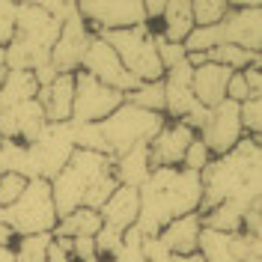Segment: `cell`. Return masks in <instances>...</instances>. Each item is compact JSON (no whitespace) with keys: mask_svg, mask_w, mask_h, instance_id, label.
<instances>
[{"mask_svg":"<svg viewBox=\"0 0 262 262\" xmlns=\"http://www.w3.org/2000/svg\"><path fill=\"white\" fill-rule=\"evenodd\" d=\"M86 262H101V259H86Z\"/></svg>","mask_w":262,"mask_h":262,"instance_id":"46","label":"cell"},{"mask_svg":"<svg viewBox=\"0 0 262 262\" xmlns=\"http://www.w3.org/2000/svg\"><path fill=\"white\" fill-rule=\"evenodd\" d=\"M48 125L39 101H24L9 111H0V137L3 140H18V143H33Z\"/></svg>","mask_w":262,"mask_h":262,"instance_id":"17","label":"cell"},{"mask_svg":"<svg viewBox=\"0 0 262 262\" xmlns=\"http://www.w3.org/2000/svg\"><path fill=\"white\" fill-rule=\"evenodd\" d=\"M27 149H30V161H33V170H36V179L51 182L69 164V158L75 155L72 125L69 122H48L45 131L33 143H27Z\"/></svg>","mask_w":262,"mask_h":262,"instance_id":"9","label":"cell"},{"mask_svg":"<svg viewBox=\"0 0 262 262\" xmlns=\"http://www.w3.org/2000/svg\"><path fill=\"white\" fill-rule=\"evenodd\" d=\"M78 72H86L90 78H96L98 83L111 86V90L122 93V96H128V93H134V90L140 86V83L125 72V66L119 63V57L114 54V48H111L101 36H93V42H90V48L83 54Z\"/></svg>","mask_w":262,"mask_h":262,"instance_id":"12","label":"cell"},{"mask_svg":"<svg viewBox=\"0 0 262 262\" xmlns=\"http://www.w3.org/2000/svg\"><path fill=\"white\" fill-rule=\"evenodd\" d=\"M200 185L203 200L196 214L221 203H232L247 212L256 200H262V143L256 137H242L232 152L206 164V170L200 173Z\"/></svg>","mask_w":262,"mask_h":262,"instance_id":"1","label":"cell"},{"mask_svg":"<svg viewBox=\"0 0 262 262\" xmlns=\"http://www.w3.org/2000/svg\"><path fill=\"white\" fill-rule=\"evenodd\" d=\"M229 12L227 0H191V18H194V27H212L221 24Z\"/></svg>","mask_w":262,"mask_h":262,"instance_id":"29","label":"cell"},{"mask_svg":"<svg viewBox=\"0 0 262 262\" xmlns=\"http://www.w3.org/2000/svg\"><path fill=\"white\" fill-rule=\"evenodd\" d=\"M196 137L206 143V149L212 152V158H221V155L232 152L238 146V140L245 137L242 119H238V104H232V101L224 98L217 107L209 111V119H206V125L200 128Z\"/></svg>","mask_w":262,"mask_h":262,"instance_id":"14","label":"cell"},{"mask_svg":"<svg viewBox=\"0 0 262 262\" xmlns=\"http://www.w3.org/2000/svg\"><path fill=\"white\" fill-rule=\"evenodd\" d=\"M72 98H75V75H57L48 86H39L36 93V101L48 122H69Z\"/></svg>","mask_w":262,"mask_h":262,"instance_id":"20","label":"cell"},{"mask_svg":"<svg viewBox=\"0 0 262 262\" xmlns=\"http://www.w3.org/2000/svg\"><path fill=\"white\" fill-rule=\"evenodd\" d=\"M21 176V179H36V170L30 161V149L27 143L18 140H3L0 137V176Z\"/></svg>","mask_w":262,"mask_h":262,"instance_id":"26","label":"cell"},{"mask_svg":"<svg viewBox=\"0 0 262 262\" xmlns=\"http://www.w3.org/2000/svg\"><path fill=\"white\" fill-rule=\"evenodd\" d=\"M137 214H140V194L134 188H116L114 194L107 196V203L98 209L101 227L116 229V232H125V229L134 227Z\"/></svg>","mask_w":262,"mask_h":262,"instance_id":"19","label":"cell"},{"mask_svg":"<svg viewBox=\"0 0 262 262\" xmlns=\"http://www.w3.org/2000/svg\"><path fill=\"white\" fill-rule=\"evenodd\" d=\"M3 214H6V227L12 229L15 238L54 232L57 209H54V200H51V185L42 179H30L24 194L18 196L12 206H6Z\"/></svg>","mask_w":262,"mask_h":262,"instance_id":"7","label":"cell"},{"mask_svg":"<svg viewBox=\"0 0 262 262\" xmlns=\"http://www.w3.org/2000/svg\"><path fill=\"white\" fill-rule=\"evenodd\" d=\"M137 194H140V214L134 229L143 238H152L170 221L200 212L203 185H200V173L182 167H155L149 179L137 188Z\"/></svg>","mask_w":262,"mask_h":262,"instance_id":"2","label":"cell"},{"mask_svg":"<svg viewBox=\"0 0 262 262\" xmlns=\"http://www.w3.org/2000/svg\"><path fill=\"white\" fill-rule=\"evenodd\" d=\"M229 69L217 63H203L194 69L191 75V93H194L196 104H203L206 111L217 107L224 98H227V81H229Z\"/></svg>","mask_w":262,"mask_h":262,"instance_id":"18","label":"cell"},{"mask_svg":"<svg viewBox=\"0 0 262 262\" xmlns=\"http://www.w3.org/2000/svg\"><path fill=\"white\" fill-rule=\"evenodd\" d=\"M238 119H242V131L245 137H256L262 134V98H247L245 104H238Z\"/></svg>","mask_w":262,"mask_h":262,"instance_id":"32","label":"cell"},{"mask_svg":"<svg viewBox=\"0 0 262 262\" xmlns=\"http://www.w3.org/2000/svg\"><path fill=\"white\" fill-rule=\"evenodd\" d=\"M114 54L119 57V63L125 66L131 78L137 83H152L164 78L161 60H158V36L149 30L146 24L143 27H131V30H116V33H104L101 36Z\"/></svg>","mask_w":262,"mask_h":262,"instance_id":"6","label":"cell"},{"mask_svg":"<svg viewBox=\"0 0 262 262\" xmlns=\"http://www.w3.org/2000/svg\"><path fill=\"white\" fill-rule=\"evenodd\" d=\"M48 245H51V232H42V235H21V238L12 242V259L15 262H45Z\"/></svg>","mask_w":262,"mask_h":262,"instance_id":"28","label":"cell"},{"mask_svg":"<svg viewBox=\"0 0 262 262\" xmlns=\"http://www.w3.org/2000/svg\"><path fill=\"white\" fill-rule=\"evenodd\" d=\"M15 6L12 0H0V48H6V42L12 39L15 30Z\"/></svg>","mask_w":262,"mask_h":262,"instance_id":"37","label":"cell"},{"mask_svg":"<svg viewBox=\"0 0 262 262\" xmlns=\"http://www.w3.org/2000/svg\"><path fill=\"white\" fill-rule=\"evenodd\" d=\"M24 188H27V179H21V176H0V209H6V206H12L18 196L24 194Z\"/></svg>","mask_w":262,"mask_h":262,"instance_id":"36","label":"cell"},{"mask_svg":"<svg viewBox=\"0 0 262 262\" xmlns=\"http://www.w3.org/2000/svg\"><path fill=\"white\" fill-rule=\"evenodd\" d=\"M60 36V21L51 18L39 3H18L15 30L6 42V69L9 72H36L51 66V48Z\"/></svg>","mask_w":262,"mask_h":262,"instance_id":"4","label":"cell"},{"mask_svg":"<svg viewBox=\"0 0 262 262\" xmlns=\"http://www.w3.org/2000/svg\"><path fill=\"white\" fill-rule=\"evenodd\" d=\"M111 262H146L143 259V235L134 227L122 232V245L111 256Z\"/></svg>","mask_w":262,"mask_h":262,"instance_id":"33","label":"cell"},{"mask_svg":"<svg viewBox=\"0 0 262 262\" xmlns=\"http://www.w3.org/2000/svg\"><path fill=\"white\" fill-rule=\"evenodd\" d=\"M128 104H137L143 111H152V114H164V83L152 81V83H140L134 93L125 96Z\"/></svg>","mask_w":262,"mask_h":262,"instance_id":"30","label":"cell"},{"mask_svg":"<svg viewBox=\"0 0 262 262\" xmlns=\"http://www.w3.org/2000/svg\"><path fill=\"white\" fill-rule=\"evenodd\" d=\"M155 48H158V60H161V69H164V72H167L170 66L182 63V60L188 57L182 45H173V42H164L161 36H158V42H155Z\"/></svg>","mask_w":262,"mask_h":262,"instance_id":"38","label":"cell"},{"mask_svg":"<svg viewBox=\"0 0 262 262\" xmlns=\"http://www.w3.org/2000/svg\"><path fill=\"white\" fill-rule=\"evenodd\" d=\"M173 262H203L200 253H191V256H173Z\"/></svg>","mask_w":262,"mask_h":262,"instance_id":"43","label":"cell"},{"mask_svg":"<svg viewBox=\"0 0 262 262\" xmlns=\"http://www.w3.org/2000/svg\"><path fill=\"white\" fill-rule=\"evenodd\" d=\"M36 93H39V83L33 78V72H9L6 69V78L0 81V111L33 101Z\"/></svg>","mask_w":262,"mask_h":262,"instance_id":"24","label":"cell"},{"mask_svg":"<svg viewBox=\"0 0 262 262\" xmlns=\"http://www.w3.org/2000/svg\"><path fill=\"white\" fill-rule=\"evenodd\" d=\"M90 42H93V33L86 27V21L78 15V9H75L60 24V36H57V42L51 48V66H54V72L57 75H75L81 69V60H83V54H86V48H90Z\"/></svg>","mask_w":262,"mask_h":262,"instance_id":"13","label":"cell"},{"mask_svg":"<svg viewBox=\"0 0 262 262\" xmlns=\"http://www.w3.org/2000/svg\"><path fill=\"white\" fill-rule=\"evenodd\" d=\"M229 253L235 262H262V238L247 235V232H232L229 235Z\"/></svg>","mask_w":262,"mask_h":262,"instance_id":"31","label":"cell"},{"mask_svg":"<svg viewBox=\"0 0 262 262\" xmlns=\"http://www.w3.org/2000/svg\"><path fill=\"white\" fill-rule=\"evenodd\" d=\"M78 15L86 21L93 36L131 30V27H143L146 24L140 0H81L78 3Z\"/></svg>","mask_w":262,"mask_h":262,"instance_id":"10","label":"cell"},{"mask_svg":"<svg viewBox=\"0 0 262 262\" xmlns=\"http://www.w3.org/2000/svg\"><path fill=\"white\" fill-rule=\"evenodd\" d=\"M191 75H194V69L188 63V57L164 72L161 83H164V116L167 119H182L196 107V98L191 93Z\"/></svg>","mask_w":262,"mask_h":262,"instance_id":"16","label":"cell"},{"mask_svg":"<svg viewBox=\"0 0 262 262\" xmlns=\"http://www.w3.org/2000/svg\"><path fill=\"white\" fill-rule=\"evenodd\" d=\"M209 161H212V152L206 149V143H203L200 137H194V140H191V146H188V152H185V158H182V170L203 173Z\"/></svg>","mask_w":262,"mask_h":262,"instance_id":"35","label":"cell"},{"mask_svg":"<svg viewBox=\"0 0 262 262\" xmlns=\"http://www.w3.org/2000/svg\"><path fill=\"white\" fill-rule=\"evenodd\" d=\"M221 45H238L250 54H262V3L238 0L229 3L227 18L217 24Z\"/></svg>","mask_w":262,"mask_h":262,"instance_id":"11","label":"cell"},{"mask_svg":"<svg viewBox=\"0 0 262 262\" xmlns=\"http://www.w3.org/2000/svg\"><path fill=\"white\" fill-rule=\"evenodd\" d=\"M242 232H247V235H262V203H259V200H256V203L245 212Z\"/></svg>","mask_w":262,"mask_h":262,"instance_id":"39","label":"cell"},{"mask_svg":"<svg viewBox=\"0 0 262 262\" xmlns=\"http://www.w3.org/2000/svg\"><path fill=\"white\" fill-rule=\"evenodd\" d=\"M12 242H15V235H12V229L6 227V214L0 209V247H12Z\"/></svg>","mask_w":262,"mask_h":262,"instance_id":"42","label":"cell"},{"mask_svg":"<svg viewBox=\"0 0 262 262\" xmlns=\"http://www.w3.org/2000/svg\"><path fill=\"white\" fill-rule=\"evenodd\" d=\"M39 6H42V9H45L51 18H57L60 24H63L66 18L78 9V3H75V0H54V3H39Z\"/></svg>","mask_w":262,"mask_h":262,"instance_id":"40","label":"cell"},{"mask_svg":"<svg viewBox=\"0 0 262 262\" xmlns=\"http://www.w3.org/2000/svg\"><path fill=\"white\" fill-rule=\"evenodd\" d=\"M152 173V161H149V143L128 149L122 155L114 158V179L119 182V188H140Z\"/></svg>","mask_w":262,"mask_h":262,"instance_id":"22","label":"cell"},{"mask_svg":"<svg viewBox=\"0 0 262 262\" xmlns=\"http://www.w3.org/2000/svg\"><path fill=\"white\" fill-rule=\"evenodd\" d=\"M200 229H203L200 214H185V217L170 221V224L158 232V242L167 247L170 256H191V253H196Z\"/></svg>","mask_w":262,"mask_h":262,"instance_id":"21","label":"cell"},{"mask_svg":"<svg viewBox=\"0 0 262 262\" xmlns=\"http://www.w3.org/2000/svg\"><path fill=\"white\" fill-rule=\"evenodd\" d=\"M262 63H253V66H247L245 72H242V78H245L247 83V90H250V96L253 98H262Z\"/></svg>","mask_w":262,"mask_h":262,"instance_id":"41","label":"cell"},{"mask_svg":"<svg viewBox=\"0 0 262 262\" xmlns=\"http://www.w3.org/2000/svg\"><path fill=\"white\" fill-rule=\"evenodd\" d=\"M0 262H15L12 259V247H0Z\"/></svg>","mask_w":262,"mask_h":262,"instance_id":"44","label":"cell"},{"mask_svg":"<svg viewBox=\"0 0 262 262\" xmlns=\"http://www.w3.org/2000/svg\"><path fill=\"white\" fill-rule=\"evenodd\" d=\"M101 229V217L98 212L93 209H75L72 214H66L57 221V227H54V238H66V242H72V238H96V232Z\"/></svg>","mask_w":262,"mask_h":262,"instance_id":"25","label":"cell"},{"mask_svg":"<svg viewBox=\"0 0 262 262\" xmlns=\"http://www.w3.org/2000/svg\"><path fill=\"white\" fill-rule=\"evenodd\" d=\"M6 69V48H0V72Z\"/></svg>","mask_w":262,"mask_h":262,"instance_id":"45","label":"cell"},{"mask_svg":"<svg viewBox=\"0 0 262 262\" xmlns=\"http://www.w3.org/2000/svg\"><path fill=\"white\" fill-rule=\"evenodd\" d=\"M164 122H167L164 114H152V111H143L137 104L122 101L107 119L98 122V131H101V140L107 146V155L116 158V155L140 146V143H149L161 131Z\"/></svg>","mask_w":262,"mask_h":262,"instance_id":"5","label":"cell"},{"mask_svg":"<svg viewBox=\"0 0 262 262\" xmlns=\"http://www.w3.org/2000/svg\"><path fill=\"white\" fill-rule=\"evenodd\" d=\"M191 30H194L191 0H170V3H164V15L158 21V36H161L164 42L182 45Z\"/></svg>","mask_w":262,"mask_h":262,"instance_id":"23","label":"cell"},{"mask_svg":"<svg viewBox=\"0 0 262 262\" xmlns=\"http://www.w3.org/2000/svg\"><path fill=\"white\" fill-rule=\"evenodd\" d=\"M196 131H191L182 119H167L161 131L149 140V161L155 167H182V158L191 146Z\"/></svg>","mask_w":262,"mask_h":262,"instance_id":"15","label":"cell"},{"mask_svg":"<svg viewBox=\"0 0 262 262\" xmlns=\"http://www.w3.org/2000/svg\"><path fill=\"white\" fill-rule=\"evenodd\" d=\"M48 185L57 221L72 214L75 209L98 212L107 203V196L119 188V182L114 179V158L98 155V152H83V149H75L69 164Z\"/></svg>","mask_w":262,"mask_h":262,"instance_id":"3","label":"cell"},{"mask_svg":"<svg viewBox=\"0 0 262 262\" xmlns=\"http://www.w3.org/2000/svg\"><path fill=\"white\" fill-rule=\"evenodd\" d=\"M122 101H125L122 93L98 83L86 72H75V98H72L69 125H96L101 119H107Z\"/></svg>","mask_w":262,"mask_h":262,"instance_id":"8","label":"cell"},{"mask_svg":"<svg viewBox=\"0 0 262 262\" xmlns=\"http://www.w3.org/2000/svg\"><path fill=\"white\" fill-rule=\"evenodd\" d=\"M206 57H209V63L224 66L229 72H245L247 66L262 63V54H250V51L238 48V45H217V48H212Z\"/></svg>","mask_w":262,"mask_h":262,"instance_id":"27","label":"cell"},{"mask_svg":"<svg viewBox=\"0 0 262 262\" xmlns=\"http://www.w3.org/2000/svg\"><path fill=\"white\" fill-rule=\"evenodd\" d=\"M93 245H96V259L111 262V256H114L116 250H119V245H122V232L101 227L96 232V238H93Z\"/></svg>","mask_w":262,"mask_h":262,"instance_id":"34","label":"cell"}]
</instances>
